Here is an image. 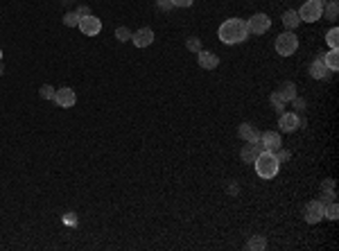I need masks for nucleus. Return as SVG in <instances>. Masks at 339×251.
Returning <instances> with one entry per match:
<instances>
[{
  "label": "nucleus",
  "mask_w": 339,
  "mask_h": 251,
  "mask_svg": "<svg viewBox=\"0 0 339 251\" xmlns=\"http://www.w3.org/2000/svg\"><path fill=\"white\" fill-rule=\"evenodd\" d=\"M249 28H246V20L242 18H226L224 23L217 30V36H220L222 43L226 46H236V43H242L249 38Z\"/></svg>",
  "instance_id": "f257e3e1"
},
{
  "label": "nucleus",
  "mask_w": 339,
  "mask_h": 251,
  "mask_svg": "<svg viewBox=\"0 0 339 251\" xmlns=\"http://www.w3.org/2000/svg\"><path fill=\"white\" fill-rule=\"evenodd\" d=\"M256 172H258L260 179H274V176L278 174V168H280V163H278L276 154L274 152H267L264 150L262 154H260L258 158H256Z\"/></svg>",
  "instance_id": "f03ea898"
},
{
  "label": "nucleus",
  "mask_w": 339,
  "mask_h": 251,
  "mask_svg": "<svg viewBox=\"0 0 339 251\" xmlns=\"http://www.w3.org/2000/svg\"><path fill=\"white\" fill-rule=\"evenodd\" d=\"M298 50V36L294 32H282L276 36V52L280 57H292L294 52Z\"/></svg>",
  "instance_id": "7ed1b4c3"
},
{
  "label": "nucleus",
  "mask_w": 339,
  "mask_h": 251,
  "mask_svg": "<svg viewBox=\"0 0 339 251\" xmlns=\"http://www.w3.org/2000/svg\"><path fill=\"white\" fill-rule=\"evenodd\" d=\"M321 10H324V0H308L298 10V18L306 20V23H314V20H319L324 16Z\"/></svg>",
  "instance_id": "20e7f679"
},
{
  "label": "nucleus",
  "mask_w": 339,
  "mask_h": 251,
  "mask_svg": "<svg viewBox=\"0 0 339 251\" xmlns=\"http://www.w3.org/2000/svg\"><path fill=\"white\" fill-rule=\"evenodd\" d=\"M303 215H306V222H308V224L321 222V220L326 218V204L321 202V199H314V202H310V204L306 206Z\"/></svg>",
  "instance_id": "39448f33"
},
{
  "label": "nucleus",
  "mask_w": 339,
  "mask_h": 251,
  "mask_svg": "<svg viewBox=\"0 0 339 251\" xmlns=\"http://www.w3.org/2000/svg\"><path fill=\"white\" fill-rule=\"evenodd\" d=\"M246 28H249V32H254V34H264V32H269V28H272V18L260 12V14H254L249 20H246Z\"/></svg>",
  "instance_id": "423d86ee"
},
{
  "label": "nucleus",
  "mask_w": 339,
  "mask_h": 251,
  "mask_svg": "<svg viewBox=\"0 0 339 251\" xmlns=\"http://www.w3.org/2000/svg\"><path fill=\"white\" fill-rule=\"evenodd\" d=\"M77 28L82 30L84 36H95V34L102 32V20H100L98 16L88 14V16H84V18H80V25H77Z\"/></svg>",
  "instance_id": "0eeeda50"
},
{
  "label": "nucleus",
  "mask_w": 339,
  "mask_h": 251,
  "mask_svg": "<svg viewBox=\"0 0 339 251\" xmlns=\"http://www.w3.org/2000/svg\"><path fill=\"white\" fill-rule=\"evenodd\" d=\"M77 102V95L75 90L70 88V86H64V88L54 90V104L62 106V109H70V106H75Z\"/></svg>",
  "instance_id": "6e6552de"
},
{
  "label": "nucleus",
  "mask_w": 339,
  "mask_h": 251,
  "mask_svg": "<svg viewBox=\"0 0 339 251\" xmlns=\"http://www.w3.org/2000/svg\"><path fill=\"white\" fill-rule=\"evenodd\" d=\"M278 127H280V132L292 134L301 127V118H298V114H280L278 116Z\"/></svg>",
  "instance_id": "1a4fd4ad"
},
{
  "label": "nucleus",
  "mask_w": 339,
  "mask_h": 251,
  "mask_svg": "<svg viewBox=\"0 0 339 251\" xmlns=\"http://www.w3.org/2000/svg\"><path fill=\"white\" fill-rule=\"evenodd\" d=\"M260 145H262V150H267V152H276V150H280L282 147L280 134L278 132H262L260 134Z\"/></svg>",
  "instance_id": "9d476101"
},
{
  "label": "nucleus",
  "mask_w": 339,
  "mask_h": 251,
  "mask_svg": "<svg viewBox=\"0 0 339 251\" xmlns=\"http://www.w3.org/2000/svg\"><path fill=\"white\" fill-rule=\"evenodd\" d=\"M132 41L136 48H147L154 43V30L152 28H140L136 32H132Z\"/></svg>",
  "instance_id": "9b49d317"
},
{
  "label": "nucleus",
  "mask_w": 339,
  "mask_h": 251,
  "mask_svg": "<svg viewBox=\"0 0 339 251\" xmlns=\"http://www.w3.org/2000/svg\"><path fill=\"white\" fill-rule=\"evenodd\" d=\"M197 64L204 68V70H215L217 66H220V57H217L215 52H208V50H199L197 52Z\"/></svg>",
  "instance_id": "f8f14e48"
},
{
  "label": "nucleus",
  "mask_w": 339,
  "mask_h": 251,
  "mask_svg": "<svg viewBox=\"0 0 339 251\" xmlns=\"http://www.w3.org/2000/svg\"><path fill=\"white\" fill-rule=\"evenodd\" d=\"M262 152L264 150H262V145H260V140L258 142H246V145L242 147L240 156H242V161L244 163H256V158H258Z\"/></svg>",
  "instance_id": "ddd939ff"
},
{
  "label": "nucleus",
  "mask_w": 339,
  "mask_h": 251,
  "mask_svg": "<svg viewBox=\"0 0 339 251\" xmlns=\"http://www.w3.org/2000/svg\"><path fill=\"white\" fill-rule=\"evenodd\" d=\"M238 134H240V138L246 142H258L260 140V132L251 122H242L240 129H238Z\"/></svg>",
  "instance_id": "4468645a"
},
{
  "label": "nucleus",
  "mask_w": 339,
  "mask_h": 251,
  "mask_svg": "<svg viewBox=\"0 0 339 251\" xmlns=\"http://www.w3.org/2000/svg\"><path fill=\"white\" fill-rule=\"evenodd\" d=\"M276 93L282 98V102H292V100L296 98V84H294V82H282Z\"/></svg>",
  "instance_id": "2eb2a0df"
},
{
  "label": "nucleus",
  "mask_w": 339,
  "mask_h": 251,
  "mask_svg": "<svg viewBox=\"0 0 339 251\" xmlns=\"http://www.w3.org/2000/svg\"><path fill=\"white\" fill-rule=\"evenodd\" d=\"M310 75L314 77V80H326V77L330 75V68L326 66V64L321 62V57H319V59H314V62L310 64Z\"/></svg>",
  "instance_id": "dca6fc26"
},
{
  "label": "nucleus",
  "mask_w": 339,
  "mask_h": 251,
  "mask_svg": "<svg viewBox=\"0 0 339 251\" xmlns=\"http://www.w3.org/2000/svg\"><path fill=\"white\" fill-rule=\"evenodd\" d=\"M301 23H303V20L298 18V12H294V10H288V12H285V14H282V25H285V28H288L290 32H294V30H296Z\"/></svg>",
  "instance_id": "f3484780"
},
{
  "label": "nucleus",
  "mask_w": 339,
  "mask_h": 251,
  "mask_svg": "<svg viewBox=\"0 0 339 251\" xmlns=\"http://www.w3.org/2000/svg\"><path fill=\"white\" fill-rule=\"evenodd\" d=\"M321 62H324L330 70H339V52L337 50H328V52L321 57Z\"/></svg>",
  "instance_id": "a211bd4d"
},
{
  "label": "nucleus",
  "mask_w": 339,
  "mask_h": 251,
  "mask_svg": "<svg viewBox=\"0 0 339 251\" xmlns=\"http://www.w3.org/2000/svg\"><path fill=\"white\" fill-rule=\"evenodd\" d=\"M321 14H326V18L334 23V20H337V16H339V2H337V0H328V5L321 10Z\"/></svg>",
  "instance_id": "6ab92c4d"
},
{
  "label": "nucleus",
  "mask_w": 339,
  "mask_h": 251,
  "mask_svg": "<svg viewBox=\"0 0 339 251\" xmlns=\"http://www.w3.org/2000/svg\"><path fill=\"white\" fill-rule=\"evenodd\" d=\"M246 249H251V251H264V249H267V240H264V236H254L249 242H246Z\"/></svg>",
  "instance_id": "aec40b11"
},
{
  "label": "nucleus",
  "mask_w": 339,
  "mask_h": 251,
  "mask_svg": "<svg viewBox=\"0 0 339 251\" xmlns=\"http://www.w3.org/2000/svg\"><path fill=\"white\" fill-rule=\"evenodd\" d=\"M269 102H272V109L276 111L278 116H280V114H285V104H288V102H282V98L276 93V90H274V93L269 95Z\"/></svg>",
  "instance_id": "412c9836"
},
{
  "label": "nucleus",
  "mask_w": 339,
  "mask_h": 251,
  "mask_svg": "<svg viewBox=\"0 0 339 251\" xmlns=\"http://www.w3.org/2000/svg\"><path fill=\"white\" fill-rule=\"evenodd\" d=\"M326 41H328L330 50H337V48H339V30L337 28H330V32L326 34Z\"/></svg>",
  "instance_id": "4be33fe9"
},
{
  "label": "nucleus",
  "mask_w": 339,
  "mask_h": 251,
  "mask_svg": "<svg viewBox=\"0 0 339 251\" xmlns=\"http://www.w3.org/2000/svg\"><path fill=\"white\" fill-rule=\"evenodd\" d=\"M64 25H66V28H77V25H80V16H77V12H68V14L64 16Z\"/></svg>",
  "instance_id": "5701e85b"
},
{
  "label": "nucleus",
  "mask_w": 339,
  "mask_h": 251,
  "mask_svg": "<svg viewBox=\"0 0 339 251\" xmlns=\"http://www.w3.org/2000/svg\"><path fill=\"white\" fill-rule=\"evenodd\" d=\"M116 38H118V41H132V30L129 28H124V25H120L118 30H116Z\"/></svg>",
  "instance_id": "b1692460"
},
{
  "label": "nucleus",
  "mask_w": 339,
  "mask_h": 251,
  "mask_svg": "<svg viewBox=\"0 0 339 251\" xmlns=\"http://www.w3.org/2000/svg\"><path fill=\"white\" fill-rule=\"evenodd\" d=\"M38 95H41L43 100H54V86L43 84L41 88H38Z\"/></svg>",
  "instance_id": "393cba45"
},
{
  "label": "nucleus",
  "mask_w": 339,
  "mask_h": 251,
  "mask_svg": "<svg viewBox=\"0 0 339 251\" xmlns=\"http://www.w3.org/2000/svg\"><path fill=\"white\" fill-rule=\"evenodd\" d=\"M326 218H328V220H337V218H339V206H337V202H330V206H326Z\"/></svg>",
  "instance_id": "a878e982"
},
{
  "label": "nucleus",
  "mask_w": 339,
  "mask_h": 251,
  "mask_svg": "<svg viewBox=\"0 0 339 251\" xmlns=\"http://www.w3.org/2000/svg\"><path fill=\"white\" fill-rule=\"evenodd\" d=\"M186 48H188L190 52H194V54H197L199 50H202V41L192 36V38H188V41H186Z\"/></svg>",
  "instance_id": "bb28decb"
},
{
  "label": "nucleus",
  "mask_w": 339,
  "mask_h": 251,
  "mask_svg": "<svg viewBox=\"0 0 339 251\" xmlns=\"http://www.w3.org/2000/svg\"><path fill=\"white\" fill-rule=\"evenodd\" d=\"M274 154H276L278 163H285V161H290V156H292V154H290L288 150H282V147H280V150H276V152H274Z\"/></svg>",
  "instance_id": "cd10ccee"
},
{
  "label": "nucleus",
  "mask_w": 339,
  "mask_h": 251,
  "mask_svg": "<svg viewBox=\"0 0 339 251\" xmlns=\"http://www.w3.org/2000/svg\"><path fill=\"white\" fill-rule=\"evenodd\" d=\"M292 104H294V109H296L298 114H303V111H306V100H303V98H298V95L292 100Z\"/></svg>",
  "instance_id": "c85d7f7f"
},
{
  "label": "nucleus",
  "mask_w": 339,
  "mask_h": 251,
  "mask_svg": "<svg viewBox=\"0 0 339 251\" xmlns=\"http://www.w3.org/2000/svg\"><path fill=\"white\" fill-rule=\"evenodd\" d=\"M156 5H158V10H163V12L174 10V7H172V0H156Z\"/></svg>",
  "instance_id": "c756f323"
},
{
  "label": "nucleus",
  "mask_w": 339,
  "mask_h": 251,
  "mask_svg": "<svg viewBox=\"0 0 339 251\" xmlns=\"http://www.w3.org/2000/svg\"><path fill=\"white\" fill-rule=\"evenodd\" d=\"M321 194H324V199L328 202V204L337 199V192H334V190H321ZM326 202H324V204H326Z\"/></svg>",
  "instance_id": "7c9ffc66"
},
{
  "label": "nucleus",
  "mask_w": 339,
  "mask_h": 251,
  "mask_svg": "<svg viewBox=\"0 0 339 251\" xmlns=\"http://www.w3.org/2000/svg\"><path fill=\"white\" fill-rule=\"evenodd\" d=\"M194 0H172V7H190Z\"/></svg>",
  "instance_id": "2f4dec72"
},
{
  "label": "nucleus",
  "mask_w": 339,
  "mask_h": 251,
  "mask_svg": "<svg viewBox=\"0 0 339 251\" xmlns=\"http://www.w3.org/2000/svg\"><path fill=\"white\" fill-rule=\"evenodd\" d=\"M321 190H334V181L332 179H326L324 184H321Z\"/></svg>",
  "instance_id": "473e14b6"
},
{
  "label": "nucleus",
  "mask_w": 339,
  "mask_h": 251,
  "mask_svg": "<svg viewBox=\"0 0 339 251\" xmlns=\"http://www.w3.org/2000/svg\"><path fill=\"white\" fill-rule=\"evenodd\" d=\"M88 14H90V10L86 5H82L80 10H77V16H80V18H84V16H88Z\"/></svg>",
  "instance_id": "72a5a7b5"
},
{
  "label": "nucleus",
  "mask_w": 339,
  "mask_h": 251,
  "mask_svg": "<svg viewBox=\"0 0 339 251\" xmlns=\"http://www.w3.org/2000/svg\"><path fill=\"white\" fill-rule=\"evenodd\" d=\"M66 224H75V215H66Z\"/></svg>",
  "instance_id": "f704fd0d"
},
{
  "label": "nucleus",
  "mask_w": 339,
  "mask_h": 251,
  "mask_svg": "<svg viewBox=\"0 0 339 251\" xmlns=\"http://www.w3.org/2000/svg\"><path fill=\"white\" fill-rule=\"evenodd\" d=\"M2 70H5V68H2V62H0V75H2Z\"/></svg>",
  "instance_id": "c9c22d12"
},
{
  "label": "nucleus",
  "mask_w": 339,
  "mask_h": 251,
  "mask_svg": "<svg viewBox=\"0 0 339 251\" xmlns=\"http://www.w3.org/2000/svg\"><path fill=\"white\" fill-rule=\"evenodd\" d=\"M0 62H2V50H0Z\"/></svg>",
  "instance_id": "e433bc0d"
}]
</instances>
